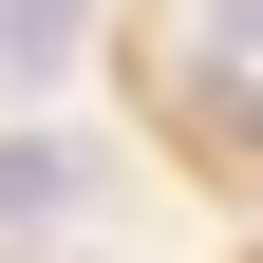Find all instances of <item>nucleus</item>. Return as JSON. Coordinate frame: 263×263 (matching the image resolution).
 <instances>
[{
  "mask_svg": "<svg viewBox=\"0 0 263 263\" xmlns=\"http://www.w3.org/2000/svg\"><path fill=\"white\" fill-rule=\"evenodd\" d=\"M76 19L94 0H0V76H76Z\"/></svg>",
  "mask_w": 263,
  "mask_h": 263,
  "instance_id": "nucleus-2",
  "label": "nucleus"
},
{
  "mask_svg": "<svg viewBox=\"0 0 263 263\" xmlns=\"http://www.w3.org/2000/svg\"><path fill=\"white\" fill-rule=\"evenodd\" d=\"M207 38H226V57H263V0H207Z\"/></svg>",
  "mask_w": 263,
  "mask_h": 263,
  "instance_id": "nucleus-3",
  "label": "nucleus"
},
{
  "mask_svg": "<svg viewBox=\"0 0 263 263\" xmlns=\"http://www.w3.org/2000/svg\"><path fill=\"white\" fill-rule=\"evenodd\" d=\"M76 207H94V151L76 132H0V226L38 245V226H76Z\"/></svg>",
  "mask_w": 263,
  "mask_h": 263,
  "instance_id": "nucleus-1",
  "label": "nucleus"
}]
</instances>
